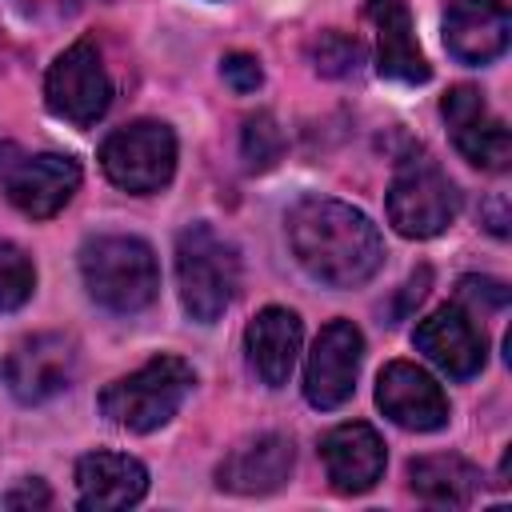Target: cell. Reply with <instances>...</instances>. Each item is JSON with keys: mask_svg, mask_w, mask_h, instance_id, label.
<instances>
[{"mask_svg": "<svg viewBox=\"0 0 512 512\" xmlns=\"http://www.w3.org/2000/svg\"><path fill=\"white\" fill-rule=\"evenodd\" d=\"M76 368H80V352L68 332H36L24 336L4 356L0 376L20 404H44L72 388Z\"/></svg>", "mask_w": 512, "mask_h": 512, "instance_id": "8", "label": "cell"}, {"mask_svg": "<svg viewBox=\"0 0 512 512\" xmlns=\"http://www.w3.org/2000/svg\"><path fill=\"white\" fill-rule=\"evenodd\" d=\"M220 76L228 80L232 92H256L260 80H264L260 60H256L252 52H228V56L220 60Z\"/></svg>", "mask_w": 512, "mask_h": 512, "instance_id": "24", "label": "cell"}, {"mask_svg": "<svg viewBox=\"0 0 512 512\" xmlns=\"http://www.w3.org/2000/svg\"><path fill=\"white\" fill-rule=\"evenodd\" d=\"M408 488L432 508H468L480 492V468L456 452L420 456L408 464Z\"/></svg>", "mask_w": 512, "mask_h": 512, "instance_id": "20", "label": "cell"}, {"mask_svg": "<svg viewBox=\"0 0 512 512\" xmlns=\"http://www.w3.org/2000/svg\"><path fill=\"white\" fill-rule=\"evenodd\" d=\"M320 460H324L328 484L340 496H360V492L376 488V480L384 476L388 456H384V440L372 424L348 420V424H336L332 432H324Z\"/></svg>", "mask_w": 512, "mask_h": 512, "instance_id": "13", "label": "cell"}, {"mask_svg": "<svg viewBox=\"0 0 512 512\" xmlns=\"http://www.w3.org/2000/svg\"><path fill=\"white\" fill-rule=\"evenodd\" d=\"M360 60H364V44L356 36L340 32V28H328V32H320V36L308 40V64L320 76H332V80L336 76H348V72L360 68Z\"/></svg>", "mask_w": 512, "mask_h": 512, "instance_id": "21", "label": "cell"}, {"mask_svg": "<svg viewBox=\"0 0 512 512\" xmlns=\"http://www.w3.org/2000/svg\"><path fill=\"white\" fill-rule=\"evenodd\" d=\"M52 504V492H48V484L44 480H24V484H16L8 496H4V508H12V512H20V508H48Z\"/></svg>", "mask_w": 512, "mask_h": 512, "instance_id": "26", "label": "cell"}, {"mask_svg": "<svg viewBox=\"0 0 512 512\" xmlns=\"http://www.w3.org/2000/svg\"><path fill=\"white\" fill-rule=\"evenodd\" d=\"M300 340H304V324L292 308H280V304L260 308L244 328V352H248L252 372L268 388H284L296 368Z\"/></svg>", "mask_w": 512, "mask_h": 512, "instance_id": "18", "label": "cell"}, {"mask_svg": "<svg viewBox=\"0 0 512 512\" xmlns=\"http://www.w3.org/2000/svg\"><path fill=\"white\" fill-rule=\"evenodd\" d=\"M176 288L192 320H220L240 288V256L232 240H224L212 224H188L176 236Z\"/></svg>", "mask_w": 512, "mask_h": 512, "instance_id": "3", "label": "cell"}, {"mask_svg": "<svg viewBox=\"0 0 512 512\" xmlns=\"http://www.w3.org/2000/svg\"><path fill=\"white\" fill-rule=\"evenodd\" d=\"M512 16L504 0H452L444 12V48L460 64H492L504 56Z\"/></svg>", "mask_w": 512, "mask_h": 512, "instance_id": "16", "label": "cell"}, {"mask_svg": "<svg viewBox=\"0 0 512 512\" xmlns=\"http://www.w3.org/2000/svg\"><path fill=\"white\" fill-rule=\"evenodd\" d=\"M364 16L376 28V72L384 80H400V84H424L432 76L416 32H412V16L404 8V0H368Z\"/></svg>", "mask_w": 512, "mask_h": 512, "instance_id": "19", "label": "cell"}, {"mask_svg": "<svg viewBox=\"0 0 512 512\" xmlns=\"http://www.w3.org/2000/svg\"><path fill=\"white\" fill-rule=\"evenodd\" d=\"M20 156H24V152H20L16 144H0V180H4V176L16 168V160H20Z\"/></svg>", "mask_w": 512, "mask_h": 512, "instance_id": "28", "label": "cell"}, {"mask_svg": "<svg viewBox=\"0 0 512 512\" xmlns=\"http://www.w3.org/2000/svg\"><path fill=\"white\" fill-rule=\"evenodd\" d=\"M440 112L448 120V132H452V144L460 148V156L484 172H504L512 164V136H508V124L500 116L488 112L480 88L472 84H456L444 100H440Z\"/></svg>", "mask_w": 512, "mask_h": 512, "instance_id": "10", "label": "cell"}, {"mask_svg": "<svg viewBox=\"0 0 512 512\" xmlns=\"http://www.w3.org/2000/svg\"><path fill=\"white\" fill-rule=\"evenodd\" d=\"M428 284H432V268H416V272L408 276V284H404V292H400V300H396V308H392V324L404 320V316L428 296Z\"/></svg>", "mask_w": 512, "mask_h": 512, "instance_id": "27", "label": "cell"}, {"mask_svg": "<svg viewBox=\"0 0 512 512\" xmlns=\"http://www.w3.org/2000/svg\"><path fill=\"white\" fill-rule=\"evenodd\" d=\"M44 100L48 108L68 120V124H96L108 104H112V80H108V68L100 60V48L92 40H76L72 48H64L52 68H48V80H44Z\"/></svg>", "mask_w": 512, "mask_h": 512, "instance_id": "7", "label": "cell"}, {"mask_svg": "<svg viewBox=\"0 0 512 512\" xmlns=\"http://www.w3.org/2000/svg\"><path fill=\"white\" fill-rule=\"evenodd\" d=\"M456 292H460L464 304H480V300H484L488 308H504V304H508V288H504L500 280H488V276H464Z\"/></svg>", "mask_w": 512, "mask_h": 512, "instance_id": "25", "label": "cell"}, {"mask_svg": "<svg viewBox=\"0 0 512 512\" xmlns=\"http://www.w3.org/2000/svg\"><path fill=\"white\" fill-rule=\"evenodd\" d=\"M288 244L300 268L328 288H360L384 264L376 224L332 196H304L288 212Z\"/></svg>", "mask_w": 512, "mask_h": 512, "instance_id": "1", "label": "cell"}, {"mask_svg": "<svg viewBox=\"0 0 512 512\" xmlns=\"http://www.w3.org/2000/svg\"><path fill=\"white\" fill-rule=\"evenodd\" d=\"M8 200L32 216V220H48L56 216L72 192L80 188V164L72 156H60V152H40V156H20L16 168L0 180Z\"/></svg>", "mask_w": 512, "mask_h": 512, "instance_id": "14", "label": "cell"}, {"mask_svg": "<svg viewBox=\"0 0 512 512\" xmlns=\"http://www.w3.org/2000/svg\"><path fill=\"white\" fill-rule=\"evenodd\" d=\"M240 156H244L248 172H268L284 156V132H280V124H276L272 112H256V116L244 120Z\"/></svg>", "mask_w": 512, "mask_h": 512, "instance_id": "22", "label": "cell"}, {"mask_svg": "<svg viewBox=\"0 0 512 512\" xmlns=\"http://www.w3.org/2000/svg\"><path fill=\"white\" fill-rule=\"evenodd\" d=\"M360 360H364L360 328L352 320L324 324L316 344H312V352H308V368H304V396H308V404L320 408V412L340 408L356 392Z\"/></svg>", "mask_w": 512, "mask_h": 512, "instance_id": "9", "label": "cell"}, {"mask_svg": "<svg viewBox=\"0 0 512 512\" xmlns=\"http://www.w3.org/2000/svg\"><path fill=\"white\" fill-rule=\"evenodd\" d=\"M292 464H296L292 440L284 432H260V436L236 444L220 460L216 484L236 496H268V492L284 488V480L292 476Z\"/></svg>", "mask_w": 512, "mask_h": 512, "instance_id": "15", "label": "cell"}, {"mask_svg": "<svg viewBox=\"0 0 512 512\" xmlns=\"http://www.w3.org/2000/svg\"><path fill=\"white\" fill-rule=\"evenodd\" d=\"M148 492V468L124 452H88L76 464V504L84 512H120Z\"/></svg>", "mask_w": 512, "mask_h": 512, "instance_id": "17", "label": "cell"}, {"mask_svg": "<svg viewBox=\"0 0 512 512\" xmlns=\"http://www.w3.org/2000/svg\"><path fill=\"white\" fill-rule=\"evenodd\" d=\"M380 412L408 428V432H436L448 424V396L444 388L412 360H392L376 380Z\"/></svg>", "mask_w": 512, "mask_h": 512, "instance_id": "12", "label": "cell"}, {"mask_svg": "<svg viewBox=\"0 0 512 512\" xmlns=\"http://www.w3.org/2000/svg\"><path fill=\"white\" fill-rule=\"evenodd\" d=\"M460 216V188L436 160H404L388 188V224L408 240L440 236Z\"/></svg>", "mask_w": 512, "mask_h": 512, "instance_id": "5", "label": "cell"}, {"mask_svg": "<svg viewBox=\"0 0 512 512\" xmlns=\"http://www.w3.org/2000/svg\"><path fill=\"white\" fill-rule=\"evenodd\" d=\"M412 344L452 380H468L488 360V340L476 316L464 304H444L432 316H424L412 332Z\"/></svg>", "mask_w": 512, "mask_h": 512, "instance_id": "11", "label": "cell"}, {"mask_svg": "<svg viewBox=\"0 0 512 512\" xmlns=\"http://www.w3.org/2000/svg\"><path fill=\"white\" fill-rule=\"evenodd\" d=\"M196 372L180 356H152L144 368L112 380L100 392V412L128 432H156L164 428L180 404L188 400Z\"/></svg>", "mask_w": 512, "mask_h": 512, "instance_id": "4", "label": "cell"}, {"mask_svg": "<svg viewBox=\"0 0 512 512\" xmlns=\"http://www.w3.org/2000/svg\"><path fill=\"white\" fill-rule=\"evenodd\" d=\"M36 288V268H32V256L12 244V240H0V312H16L28 304Z\"/></svg>", "mask_w": 512, "mask_h": 512, "instance_id": "23", "label": "cell"}, {"mask_svg": "<svg viewBox=\"0 0 512 512\" xmlns=\"http://www.w3.org/2000/svg\"><path fill=\"white\" fill-rule=\"evenodd\" d=\"M80 276L88 296L120 316H132L156 300L160 288V268L156 252L140 236H92L80 248Z\"/></svg>", "mask_w": 512, "mask_h": 512, "instance_id": "2", "label": "cell"}, {"mask_svg": "<svg viewBox=\"0 0 512 512\" xmlns=\"http://www.w3.org/2000/svg\"><path fill=\"white\" fill-rule=\"evenodd\" d=\"M100 168L124 192H160L176 172V136L160 120H132L100 144Z\"/></svg>", "mask_w": 512, "mask_h": 512, "instance_id": "6", "label": "cell"}]
</instances>
